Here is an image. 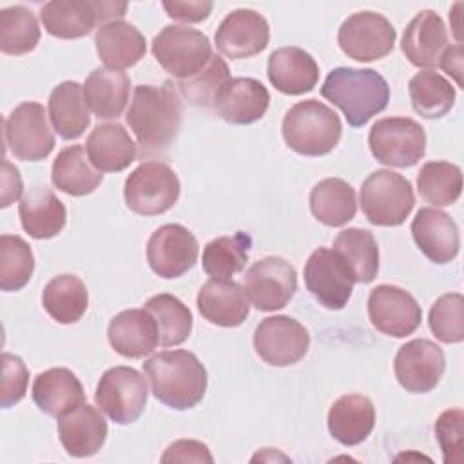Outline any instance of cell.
<instances>
[{
    "label": "cell",
    "mask_w": 464,
    "mask_h": 464,
    "mask_svg": "<svg viewBox=\"0 0 464 464\" xmlns=\"http://www.w3.org/2000/svg\"><path fill=\"white\" fill-rule=\"evenodd\" d=\"M125 121L143 154L163 152L181 129V96L170 82L163 85H136Z\"/></svg>",
    "instance_id": "6da1fadb"
},
{
    "label": "cell",
    "mask_w": 464,
    "mask_h": 464,
    "mask_svg": "<svg viewBox=\"0 0 464 464\" xmlns=\"http://www.w3.org/2000/svg\"><path fill=\"white\" fill-rule=\"evenodd\" d=\"M152 395L172 410L198 406L207 392L208 377L203 362L188 350H165L143 362Z\"/></svg>",
    "instance_id": "7a4b0ae2"
},
{
    "label": "cell",
    "mask_w": 464,
    "mask_h": 464,
    "mask_svg": "<svg viewBox=\"0 0 464 464\" xmlns=\"http://www.w3.org/2000/svg\"><path fill=\"white\" fill-rule=\"evenodd\" d=\"M321 94L343 111L350 127H362L386 109L390 87L373 69L337 67L328 72Z\"/></svg>",
    "instance_id": "3957f363"
},
{
    "label": "cell",
    "mask_w": 464,
    "mask_h": 464,
    "mask_svg": "<svg viewBox=\"0 0 464 464\" xmlns=\"http://www.w3.org/2000/svg\"><path fill=\"white\" fill-rule=\"evenodd\" d=\"M285 143L301 156H324L341 140L343 125L334 109L319 100H304L292 105L281 125Z\"/></svg>",
    "instance_id": "277c9868"
},
{
    "label": "cell",
    "mask_w": 464,
    "mask_h": 464,
    "mask_svg": "<svg viewBox=\"0 0 464 464\" xmlns=\"http://www.w3.org/2000/svg\"><path fill=\"white\" fill-rule=\"evenodd\" d=\"M125 11V2L51 0L42 5L40 20L51 36L74 40L87 36L96 25L121 20Z\"/></svg>",
    "instance_id": "5b68a950"
},
{
    "label": "cell",
    "mask_w": 464,
    "mask_h": 464,
    "mask_svg": "<svg viewBox=\"0 0 464 464\" xmlns=\"http://www.w3.org/2000/svg\"><path fill=\"white\" fill-rule=\"evenodd\" d=\"M361 208L377 227H399L411 214L415 194L411 183L388 169L372 172L361 187Z\"/></svg>",
    "instance_id": "8992f818"
},
{
    "label": "cell",
    "mask_w": 464,
    "mask_h": 464,
    "mask_svg": "<svg viewBox=\"0 0 464 464\" xmlns=\"http://www.w3.org/2000/svg\"><path fill=\"white\" fill-rule=\"evenodd\" d=\"M156 62L178 82L187 80L207 67L212 47L207 34L187 25H165L152 40Z\"/></svg>",
    "instance_id": "52a82bcc"
},
{
    "label": "cell",
    "mask_w": 464,
    "mask_h": 464,
    "mask_svg": "<svg viewBox=\"0 0 464 464\" xmlns=\"http://www.w3.org/2000/svg\"><path fill=\"white\" fill-rule=\"evenodd\" d=\"M181 192L179 179L165 161L150 160L138 165L125 179L127 207L140 216H158L170 210Z\"/></svg>",
    "instance_id": "ba28073f"
},
{
    "label": "cell",
    "mask_w": 464,
    "mask_h": 464,
    "mask_svg": "<svg viewBox=\"0 0 464 464\" xmlns=\"http://www.w3.org/2000/svg\"><path fill=\"white\" fill-rule=\"evenodd\" d=\"M372 156L388 167L408 169L426 152V134L419 121L406 116L377 120L368 134Z\"/></svg>",
    "instance_id": "9c48e42d"
},
{
    "label": "cell",
    "mask_w": 464,
    "mask_h": 464,
    "mask_svg": "<svg viewBox=\"0 0 464 464\" xmlns=\"http://www.w3.org/2000/svg\"><path fill=\"white\" fill-rule=\"evenodd\" d=\"M147 377L130 366L109 368L98 381L94 401L116 424H130L147 406Z\"/></svg>",
    "instance_id": "30bf717a"
},
{
    "label": "cell",
    "mask_w": 464,
    "mask_h": 464,
    "mask_svg": "<svg viewBox=\"0 0 464 464\" xmlns=\"http://www.w3.org/2000/svg\"><path fill=\"white\" fill-rule=\"evenodd\" d=\"M4 140L16 160L40 161L54 149V134L42 103L24 102L4 121Z\"/></svg>",
    "instance_id": "8fae6325"
},
{
    "label": "cell",
    "mask_w": 464,
    "mask_h": 464,
    "mask_svg": "<svg viewBox=\"0 0 464 464\" xmlns=\"http://www.w3.org/2000/svg\"><path fill=\"white\" fill-rule=\"evenodd\" d=\"M243 290L257 310H281L297 290L295 268L285 257L266 256L250 265L243 276Z\"/></svg>",
    "instance_id": "7c38bea8"
},
{
    "label": "cell",
    "mask_w": 464,
    "mask_h": 464,
    "mask_svg": "<svg viewBox=\"0 0 464 464\" xmlns=\"http://www.w3.org/2000/svg\"><path fill=\"white\" fill-rule=\"evenodd\" d=\"M397 33L390 20L375 11L350 14L339 27L337 44L341 51L357 62L381 60L392 53Z\"/></svg>",
    "instance_id": "4fadbf2b"
},
{
    "label": "cell",
    "mask_w": 464,
    "mask_h": 464,
    "mask_svg": "<svg viewBox=\"0 0 464 464\" xmlns=\"http://www.w3.org/2000/svg\"><path fill=\"white\" fill-rule=\"evenodd\" d=\"M198 254L196 236L179 223L161 225L147 241L149 266L163 279H176L187 274L196 265Z\"/></svg>",
    "instance_id": "5bb4252c"
},
{
    "label": "cell",
    "mask_w": 464,
    "mask_h": 464,
    "mask_svg": "<svg viewBox=\"0 0 464 464\" xmlns=\"http://www.w3.org/2000/svg\"><path fill=\"white\" fill-rule=\"evenodd\" d=\"M353 276L343 257L332 248H317L304 265L308 292L328 310H341L353 292Z\"/></svg>",
    "instance_id": "9a60e30c"
},
{
    "label": "cell",
    "mask_w": 464,
    "mask_h": 464,
    "mask_svg": "<svg viewBox=\"0 0 464 464\" xmlns=\"http://www.w3.org/2000/svg\"><path fill=\"white\" fill-rule=\"evenodd\" d=\"M310 346L308 330L294 317L270 315L254 332L256 353L272 366L299 362Z\"/></svg>",
    "instance_id": "2e32d148"
},
{
    "label": "cell",
    "mask_w": 464,
    "mask_h": 464,
    "mask_svg": "<svg viewBox=\"0 0 464 464\" xmlns=\"http://www.w3.org/2000/svg\"><path fill=\"white\" fill-rule=\"evenodd\" d=\"M368 317L375 330L392 337L411 335L422 321L415 297L395 285H377L368 295Z\"/></svg>",
    "instance_id": "e0dca14e"
},
{
    "label": "cell",
    "mask_w": 464,
    "mask_h": 464,
    "mask_svg": "<svg viewBox=\"0 0 464 464\" xmlns=\"http://www.w3.org/2000/svg\"><path fill=\"white\" fill-rule=\"evenodd\" d=\"M446 368L444 352L430 339H413L402 344L393 361L399 384L411 393L431 392Z\"/></svg>",
    "instance_id": "ac0fdd59"
},
{
    "label": "cell",
    "mask_w": 464,
    "mask_h": 464,
    "mask_svg": "<svg viewBox=\"0 0 464 464\" xmlns=\"http://www.w3.org/2000/svg\"><path fill=\"white\" fill-rule=\"evenodd\" d=\"M214 40L218 51L227 58H252L268 45L270 27L257 11L236 9L223 18Z\"/></svg>",
    "instance_id": "d6986e66"
},
{
    "label": "cell",
    "mask_w": 464,
    "mask_h": 464,
    "mask_svg": "<svg viewBox=\"0 0 464 464\" xmlns=\"http://www.w3.org/2000/svg\"><path fill=\"white\" fill-rule=\"evenodd\" d=\"M411 236L419 250L437 265L453 261L460 248L457 223L450 214L433 207H424L415 214L411 221Z\"/></svg>",
    "instance_id": "ffe728a7"
},
{
    "label": "cell",
    "mask_w": 464,
    "mask_h": 464,
    "mask_svg": "<svg viewBox=\"0 0 464 464\" xmlns=\"http://www.w3.org/2000/svg\"><path fill=\"white\" fill-rule=\"evenodd\" d=\"M270 94L256 78H230L219 91L214 111L232 125H250L261 120L268 109Z\"/></svg>",
    "instance_id": "44dd1931"
},
{
    "label": "cell",
    "mask_w": 464,
    "mask_h": 464,
    "mask_svg": "<svg viewBox=\"0 0 464 464\" xmlns=\"http://www.w3.org/2000/svg\"><path fill=\"white\" fill-rule=\"evenodd\" d=\"M107 337L112 350L125 359L150 355L160 344L156 321L145 308H129L116 314L109 323Z\"/></svg>",
    "instance_id": "7402d4cb"
},
{
    "label": "cell",
    "mask_w": 464,
    "mask_h": 464,
    "mask_svg": "<svg viewBox=\"0 0 464 464\" xmlns=\"http://www.w3.org/2000/svg\"><path fill=\"white\" fill-rule=\"evenodd\" d=\"M401 49L415 67H437L448 49L444 20L431 9L417 13L404 29Z\"/></svg>",
    "instance_id": "603a6c76"
},
{
    "label": "cell",
    "mask_w": 464,
    "mask_h": 464,
    "mask_svg": "<svg viewBox=\"0 0 464 464\" xmlns=\"http://www.w3.org/2000/svg\"><path fill=\"white\" fill-rule=\"evenodd\" d=\"M243 286L230 279L210 277L198 292V310L212 324L236 328L245 323L250 312Z\"/></svg>",
    "instance_id": "cb8c5ba5"
},
{
    "label": "cell",
    "mask_w": 464,
    "mask_h": 464,
    "mask_svg": "<svg viewBox=\"0 0 464 464\" xmlns=\"http://www.w3.org/2000/svg\"><path fill=\"white\" fill-rule=\"evenodd\" d=\"M107 420L102 410L82 402L72 411L58 419V435L63 450L71 457H91L98 453L107 439Z\"/></svg>",
    "instance_id": "d4e9b609"
},
{
    "label": "cell",
    "mask_w": 464,
    "mask_h": 464,
    "mask_svg": "<svg viewBox=\"0 0 464 464\" xmlns=\"http://www.w3.org/2000/svg\"><path fill=\"white\" fill-rule=\"evenodd\" d=\"M266 74L270 83L283 94L297 96L310 92L319 80V65L301 47H279L268 56Z\"/></svg>",
    "instance_id": "484cf974"
},
{
    "label": "cell",
    "mask_w": 464,
    "mask_h": 464,
    "mask_svg": "<svg viewBox=\"0 0 464 464\" xmlns=\"http://www.w3.org/2000/svg\"><path fill=\"white\" fill-rule=\"evenodd\" d=\"M18 216L22 228L34 239L58 236L67 221L65 205L45 185H34L22 196Z\"/></svg>",
    "instance_id": "4316f807"
},
{
    "label": "cell",
    "mask_w": 464,
    "mask_h": 464,
    "mask_svg": "<svg viewBox=\"0 0 464 464\" xmlns=\"http://www.w3.org/2000/svg\"><path fill=\"white\" fill-rule=\"evenodd\" d=\"M31 395L40 411L56 419L85 402L80 379L67 368H49L38 373Z\"/></svg>",
    "instance_id": "83f0119b"
},
{
    "label": "cell",
    "mask_w": 464,
    "mask_h": 464,
    "mask_svg": "<svg viewBox=\"0 0 464 464\" xmlns=\"http://www.w3.org/2000/svg\"><path fill=\"white\" fill-rule=\"evenodd\" d=\"M94 44L100 60L114 71L136 65L147 51L145 36L125 20H112L98 27Z\"/></svg>",
    "instance_id": "f1b7e54d"
},
{
    "label": "cell",
    "mask_w": 464,
    "mask_h": 464,
    "mask_svg": "<svg viewBox=\"0 0 464 464\" xmlns=\"http://www.w3.org/2000/svg\"><path fill=\"white\" fill-rule=\"evenodd\" d=\"M91 163L100 172H121L138 156V145L121 123H98L85 143Z\"/></svg>",
    "instance_id": "f546056e"
},
{
    "label": "cell",
    "mask_w": 464,
    "mask_h": 464,
    "mask_svg": "<svg viewBox=\"0 0 464 464\" xmlns=\"http://www.w3.org/2000/svg\"><path fill=\"white\" fill-rule=\"evenodd\" d=\"M373 426L375 408L366 395H343L328 410V431L343 446L361 444L368 439Z\"/></svg>",
    "instance_id": "4dcf8cb0"
},
{
    "label": "cell",
    "mask_w": 464,
    "mask_h": 464,
    "mask_svg": "<svg viewBox=\"0 0 464 464\" xmlns=\"http://www.w3.org/2000/svg\"><path fill=\"white\" fill-rule=\"evenodd\" d=\"M83 96L96 118L114 120L129 102L130 78L123 71L96 67L83 82Z\"/></svg>",
    "instance_id": "1f68e13d"
},
{
    "label": "cell",
    "mask_w": 464,
    "mask_h": 464,
    "mask_svg": "<svg viewBox=\"0 0 464 464\" xmlns=\"http://www.w3.org/2000/svg\"><path fill=\"white\" fill-rule=\"evenodd\" d=\"M49 120L62 140H78L89 127L91 116L83 96V85L67 80L49 94Z\"/></svg>",
    "instance_id": "d6a6232c"
},
{
    "label": "cell",
    "mask_w": 464,
    "mask_h": 464,
    "mask_svg": "<svg viewBox=\"0 0 464 464\" xmlns=\"http://www.w3.org/2000/svg\"><path fill=\"white\" fill-rule=\"evenodd\" d=\"M103 179L89 160L85 147L69 145L58 152L51 169L53 185L69 196H87L98 188Z\"/></svg>",
    "instance_id": "836d02e7"
},
{
    "label": "cell",
    "mask_w": 464,
    "mask_h": 464,
    "mask_svg": "<svg viewBox=\"0 0 464 464\" xmlns=\"http://www.w3.org/2000/svg\"><path fill=\"white\" fill-rule=\"evenodd\" d=\"M310 210L326 227H343L357 212L355 188L341 178H326L310 192Z\"/></svg>",
    "instance_id": "e575fe53"
},
{
    "label": "cell",
    "mask_w": 464,
    "mask_h": 464,
    "mask_svg": "<svg viewBox=\"0 0 464 464\" xmlns=\"http://www.w3.org/2000/svg\"><path fill=\"white\" fill-rule=\"evenodd\" d=\"M42 304L56 323L72 324L85 314L89 306V292L78 276L60 274L45 285Z\"/></svg>",
    "instance_id": "d590c367"
},
{
    "label": "cell",
    "mask_w": 464,
    "mask_h": 464,
    "mask_svg": "<svg viewBox=\"0 0 464 464\" xmlns=\"http://www.w3.org/2000/svg\"><path fill=\"white\" fill-rule=\"evenodd\" d=\"M334 250L348 265L355 283H372L379 272V246L366 228L350 227L334 239Z\"/></svg>",
    "instance_id": "8d00e7d4"
},
{
    "label": "cell",
    "mask_w": 464,
    "mask_h": 464,
    "mask_svg": "<svg viewBox=\"0 0 464 464\" xmlns=\"http://www.w3.org/2000/svg\"><path fill=\"white\" fill-rule=\"evenodd\" d=\"M250 246L252 237L246 232L239 230L232 236H219L208 241L203 248V270L210 277L230 279L245 268Z\"/></svg>",
    "instance_id": "74e56055"
},
{
    "label": "cell",
    "mask_w": 464,
    "mask_h": 464,
    "mask_svg": "<svg viewBox=\"0 0 464 464\" xmlns=\"http://www.w3.org/2000/svg\"><path fill=\"white\" fill-rule=\"evenodd\" d=\"M408 92L411 107L422 118H442L455 103V87L435 71L417 72L410 83Z\"/></svg>",
    "instance_id": "f35d334b"
},
{
    "label": "cell",
    "mask_w": 464,
    "mask_h": 464,
    "mask_svg": "<svg viewBox=\"0 0 464 464\" xmlns=\"http://www.w3.org/2000/svg\"><path fill=\"white\" fill-rule=\"evenodd\" d=\"M156 321L160 346H178L192 332V314L188 306L172 294L152 295L145 306Z\"/></svg>",
    "instance_id": "ab89813d"
},
{
    "label": "cell",
    "mask_w": 464,
    "mask_h": 464,
    "mask_svg": "<svg viewBox=\"0 0 464 464\" xmlns=\"http://www.w3.org/2000/svg\"><path fill=\"white\" fill-rule=\"evenodd\" d=\"M417 190L435 207L453 205L462 192V170L450 161H428L417 174Z\"/></svg>",
    "instance_id": "60d3db41"
},
{
    "label": "cell",
    "mask_w": 464,
    "mask_h": 464,
    "mask_svg": "<svg viewBox=\"0 0 464 464\" xmlns=\"http://www.w3.org/2000/svg\"><path fill=\"white\" fill-rule=\"evenodd\" d=\"M40 42L36 14L24 5L0 9V51L4 54H27Z\"/></svg>",
    "instance_id": "b9f144b4"
},
{
    "label": "cell",
    "mask_w": 464,
    "mask_h": 464,
    "mask_svg": "<svg viewBox=\"0 0 464 464\" xmlns=\"http://www.w3.org/2000/svg\"><path fill=\"white\" fill-rule=\"evenodd\" d=\"M34 270V256L25 239L13 234L0 236V288L22 290Z\"/></svg>",
    "instance_id": "7bdbcfd3"
},
{
    "label": "cell",
    "mask_w": 464,
    "mask_h": 464,
    "mask_svg": "<svg viewBox=\"0 0 464 464\" xmlns=\"http://www.w3.org/2000/svg\"><path fill=\"white\" fill-rule=\"evenodd\" d=\"M228 80H230V71L227 62L221 56L212 54L210 62L203 71H199L198 74L187 80H179L176 87L179 96H183L188 103L196 107H214V102L221 87Z\"/></svg>",
    "instance_id": "ee69618b"
},
{
    "label": "cell",
    "mask_w": 464,
    "mask_h": 464,
    "mask_svg": "<svg viewBox=\"0 0 464 464\" xmlns=\"http://www.w3.org/2000/svg\"><path fill=\"white\" fill-rule=\"evenodd\" d=\"M428 324L431 334L446 344L464 339V297L459 292L440 295L430 308Z\"/></svg>",
    "instance_id": "f6af8a7d"
},
{
    "label": "cell",
    "mask_w": 464,
    "mask_h": 464,
    "mask_svg": "<svg viewBox=\"0 0 464 464\" xmlns=\"http://www.w3.org/2000/svg\"><path fill=\"white\" fill-rule=\"evenodd\" d=\"M462 410L451 408L442 411L435 420V435L446 464L462 460Z\"/></svg>",
    "instance_id": "bcb514c9"
},
{
    "label": "cell",
    "mask_w": 464,
    "mask_h": 464,
    "mask_svg": "<svg viewBox=\"0 0 464 464\" xmlns=\"http://www.w3.org/2000/svg\"><path fill=\"white\" fill-rule=\"evenodd\" d=\"M29 382V370L22 357L14 353H2V393L0 404L2 408L14 406L25 397Z\"/></svg>",
    "instance_id": "7dc6e473"
},
{
    "label": "cell",
    "mask_w": 464,
    "mask_h": 464,
    "mask_svg": "<svg viewBox=\"0 0 464 464\" xmlns=\"http://www.w3.org/2000/svg\"><path fill=\"white\" fill-rule=\"evenodd\" d=\"M212 455L208 451V446L199 440L181 439L165 450L161 455V462H212Z\"/></svg>",
    "instance_id": "c3c4849f"
},
{
    "label": "cell",
    "mask_w": 464,
    "mask_h": 464,
    "mask_svg": "<svg viewBox=\"0 0 464 464\" xmlns=\"http://www.w3.org/2000/svg\"><path fill=\"white\" fill-rule=\"evenodd\" d=\"M163 9L172 20L198 24L208 18L212 2H163Z\"/></svg>",
    "instance_id": "681fc988"
},
{
    "label": "cell",
    "mask_w": 464,
    "mask_h": 464,
    "mask_svg": "<svg viewBox=\"0 0 464 464\" xmlns=\"http://www.w3.org/2000/svg\"><path fill=\"white\" fill-rule=\"evenodd\" d=\"M22 178H20V170L9 163L7 160L4 161V169H2V207H9L13 201H16L22 196Z\"/></svg>",
    "instance_id": "f907efd6"
},
{
    "label": "cell",
    "mask_w": 464,
    "mask_h": 464,
    "mask_svg": "<svg viewBox=\"0 0 464 464\" xmlns=\"http://www.w3.org/2000/svg\"><path fill=\"white\" fill-rule=\"evenodd\" d=\"M439 67L444 69L448 74H451L455 78L457 85L462 87V78H460V72H462V45L460 44L448 45V49L444 51V54L439 62Z\"/></svg>",
    "instance_id": "816d5d0a"
}]
</instances>
